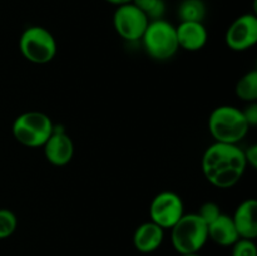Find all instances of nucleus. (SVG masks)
Instances as JSON below:
<instances>
[{
  "label": "nucleus",
  "instance_id": "obj_21",
  "mask_svg": "<svg viewBox=\"0 0 257 256\" xmlns=\"http://www.w3.org/2000/svg\"><path fill=\"white\" fill-rule=\"evenodd\" d=\"M242 114L245 117L246 122L250 127L257 124V103H247L245 109H242Z\"/></svg>",
  "mask_w": 257,
  "mask_h": 256
},
{
  "label": "nucleus",
  "instance_id": "obj_19",
  "mask_svg": "<svg viewBox=\"0 0 257 256\" xmlns=\"http://www.w3.org/2000/svg\"><path fill=\"white\" fill-rule=\"evenodd\" d=\"M231 256H257V247L253 240L238 238L232 245V255Z\"/></svg>",
  "mask_w": 257,
  "mask_h": 256
},
{
  "label": "nucleus",
  "instance_id": "obj_1",
  "mask_svg": "<svg viewBox=\"0 0 257 256\" xmlns=\"http://www.w3.org/2000/svg\"><path fill=\"white\" fill-rule=\"evenodd\" d=\"M203 176L217 188H231L242 178L247 163L237 145L215 142L202 156Z\"/></svg>",
  "mask_w": 257,
  "mask_h": 256
},
{
  "label": "nucleus",
  "instance_id": "obj_7",
  "mask_svg": "<svg viewBox=\"0 0 257 256\" xmlns=\"http://www.w3.org/2000/svg\"><path fill=\"white\" fill-rule=\"evenodd\" d=\"M150 19L143 12H141L135 4L117 7L113 14V27L117 34L125 42L135 43L142 39Z\"/></svg>",
  "mask_w": 257,
  "mask_h": 256
},
{
  "label": "nucleus",
  "instance_id": "obj_14",
  "mask_svg": "<svg viewBox=\"0 0 257 256\" xmlns=\"http://www.w3.org/2000/svg\"><path fill=\"white\" fill-rule=\"evenodd\" d=\"M208 238L220 246H232L238 240L232 217L221 213L213 222L207 225Z\"/></svg>",
  "mask_w": 257,
  "mask_h": 256
},
{
  "label": "nucleus",
  "instance_id": "obj_3",
  "mask_svg": "<svg viewBox=\"0 0 257 256\" xmlns=\"http://www.w3.org/2000/svg\"><path fill=\"white\" fill-rule=\"evenodd\" d=\"M54 123L49 115L37 110L22 113L13 122L12 132L20 145L29 148L43 147L53 133Z\"/></svg>",
  "mask_w": 257,
  "mask_h": 256
},
{
  "label": "nucleus",
  "instance_id": "obj_17",
  "mask_svg": "<svg viewBox=\"0 0 257 256\" xmlns=\"http://www.w3.org/2000/svg\"><path fill=\"white\" fill-rule=\"evenodd\" d=\"M132 4L145 13L150 20L162 19L166 12L165 0H133Z\"/></svg>",
  "mask_w": 257,
  "mask_h": 256
},
{
  "label": "nucleus",
  "instance_id": "obj_10",
  "mask_svg": "<svg viewBox=\"0 0 257 256\" xmlns=\"http://www.w3.org/2000/svg\"><path fill=\"white\" fill-rule=\"evenodd\" d=\"M48 162L53 166L62 167L68 165L74 156V145L63 125H54L49 140L43 146Z\"/></svg>",
  "mask_w": 257,
  "mask_h": 256
},
{
  "label": "nucleus",
  "instance_id": "obj_6",
  "mask_svg": "<svg viewBox=\"0 0 257 256\" xmlns=\"http://www.w3.org/2000/svg\"><path fill=\"white\" fill-rule=\"evenodd\" d=\"M23 57L34 64H47L57 55V40L47 28L34 25L23 32L19 39Z\"/></svg>",
  "mask_w": 257,
  "mask_h": 256
},
{
  "label": "nucleus",
  "instance_id": "obj_4",
  "mask_svg": "<svg viewBox=\"0 0 257 256\" xmlns=\"http://www.w3.org/2000/svg\"><path fill=\"white\" fill-rule=\"evenodd\" d=\"M207 240V223L197 213H185L171 228V242L180 255L200 252Z\"/></svg>",
  "mask_w": 257,
  "mask_h": 256
},
{
  "label": "nucleus",
  "instance_id": "obj_20",
  "mask_svg": "<svg viewBox=\"0 0 257 256\" xmlns=\"http://www.w3.org/2000/svg\"><path fill=\"white\" fill-rule=\"evenodd\" d=\"M221 210H220V206L215 202H205L202 206H201L200 211L197 212V215L205 221L207 225H210L211 222L216 220L218 216L221 215Z\"/></svg>",
  "mask_w": 257,
  "mask_h": 256
},
{
  "label": "nucleus",
  "instance_id": "obj_11",
  "mask_svg": "<svg viewBox=\"0 0 257 256\" xmlns=\"http://www.w3.org/2000/svg\"><path fill=\"white\" fill-rule=\"evenodd\" d=\"M176 33L180 49L198 52L207 44L208 33L203 23L181 22L176 27Z\"/></svg>",
  "mask_w": 257,
  "mask_h": 256
},
{
  "label": "nucleus",
  "instance_id": "obj_15",
  "mask_svg": "<svg viewBox=\"0 0 257 256\" xmlns=\"http://www.w3.org/2000/svg\"><path fill=\"white\" fill-rule=\"evenodd\" d=\"M206 13L207 9L202 0H182L177 10L181 22L203 23Z\"/></svg>",
  "mask_w": 257,
  "mask_h": 256
},
{
  "label": "nucleus",
  "instance_id": "obj_2",
  "mask_svg": "<svg viewBox=\"0 0 257 256\" xmlns=\"http://www.w3.org/2000/svg\"><path fill=\"white\" fill-rule=\"evenodd\" d=\"M250 125L246 122L242 110L233 105H220L211 112L208 131L215 142L237 145L247 136Z\"/></svg>",
  "mask_w": 257,
  "mask_h": 256
},
{
  "label": "nucleus",
  "instance_id": "obj_8",
  "mask_svg": "<svg viewBox=\"0 0 257 256\" xmlns=\"http://www.w3.org/2000/svg\"><path fill=\"white\" fill-rule=\"evenodd\" d=\"M185 215L183 201L176 192L163 191L153 197L150 205V217L152 222L162 227L172 228L182 216Z\"/></svg>",
  "mask_w": 257,
  "mask_h": 256
},
{
  "label": "nucleus",
  "instance_id": "obj_12",
  "mask_svg": "<svg viewBox=\"0 0 257 256\" xmlns=\"http://www.w3.org/2000/svg\"><path fill=\"white\" fill-rule=\"evenodd\" d=\"M257 201L253 198L242 201L236 208L232 217L240 238L255 240L257 237Z\"/></svg>",
  "mask_w": 257,
  "mask_h": 256
},
{
  "label": "nucleus",
  "instance_id": "obj_22",
  "mask_svg": "<svg viewBox=\"0 0 257 256\" xmlns=\"http://www.w3.org/2000/svg\"><path fill=\"white\" fill-rule=\"evenodd\" d=\"M243 153H245V160L247 166L255 170L257 167V146L251 145L247 150L243 151Z\"/></svg>",
  "mask_w": 257,
  "mask_h": 256
},
{
  "label": "nucleus",
  "instance_id": "obj_13",
  "mask_svg": "<svg viewBox=\"0 0 257 256\" xmlns=\"http://www.w3.org/2000/svg\"><path fill=\"white\" fill-rule=\"evenodd\" d=\"M165 237V230L152 221L143 222L133 233V245L140 252L151 253L158 250Z\"/></svg>",
  "mask_w": 257,
  "mask_h": 256
},
{
  "label": "nucleus",
  "instance_id": "obj_24",
  "mask_svg": "<svg viewBox=\"0 0 257 256\" xmlns=\"http://www.w3.org/2000/svg\"><path fill=\"white\" fill-rule=\"evenodd\" d=\"M181 256H201V255L198 252H191V253H183V255Z\"/></svg>",
  "mask_w": 257,
  "mask_h": 256
},
{
  "label": "nucleus",
  "instance_id": "obj_18",
  "mask_svg": "<svg viewBox=\"0 0 257 256\" xmlns=\"http://www.w3.org/2000/svg\"><path fill=\"white\" fill-rule=\"evenodd\" d=\"M18 227V217L9 208H0V240L10 237Z\"/></svg>",
  "mask_w": 257,
  "mask_h": 256
},
{
  "label": "nucleus",
  "instance_id": "obj_23",
  "mask_svg": "<svg viewBox=\"0 0 257 256\" xmlns=\"http://www.w3.org/2000/svg\"><path fill=\"white\" fill-rule=\"evenodd\" d=\"M105 2L109 3V4L112 5H115V7H120V5L130 4V3H132L133 0H105Z\"/></svg>",
  "mask_w": 257,
  "mask_h": 256
},
{
  "label": "nucleus",
  "instance_id": "obj_5",
  "mask_svg": "<svg viewBox=\"0 0 257 256\" xmlns=\"http://www.w3.org/2000/svg\"><path fill=\"white\" fill-rule=\"evenodd\" d=\"M146 53L155 60H168L178 52L176 27L165 19L150 20L142 37Z\"/></svg>",
  "mask_w": 257,
  "mask_h": 256
},
{
  "label": "nucleus",
  "instance_id": "obj_16",
  "mask_svg": "<svg viewBox=\"0 0 257 256\" xmlns=\"http://www.w3.org/2000/svg\"><path fill=\"white\" fill-rule=\"evenodd\" d=\"M236 95L246 103L257 100V72L251 70L240 78L235 88Z\"/></svg>",
  "mask_w": 257,
  "mask_h": 256
},
{
  "label": "nucleus",
  "instance_id": "obj_9",
  "mask_svg": "<svg viewBox=\"0 0 257 256\" xmlns=\"http://www.w3.org/2000/svg\"><path fill=\"white\" fill-rule=\"evenodd\" d=\"M225 40L233 52H246L257 43V17L255 14H242L236 18L226 32Z\"/></svg>",
  "mask_w": 257,
  "mask_h": 256
}]
</instances>
